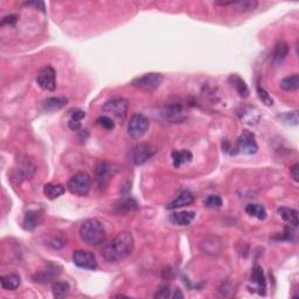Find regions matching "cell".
Instances as JSON below:
<instances>
[{"label": "cell", "instance_id": "6da1fadb", "mask_svg": "<svg viewBox=\"0 0 299 299\" xmlns=\"http://www.w3.org/2000/svg\"><path fill=\"white\" fill-rule=\"evenodd\" d=\"M135 248V240L130 231H121L103 246L101 254L106 262H118L129 256Z\"/></svg>", "mask_w": 299, "mask_h": 299}, {"label": "cell", "instance_id": "7a4b0ae2", "mask_svg": "<svg viewBox=\"0 0 299 299\" xmlns=\"http://www.w3.org/2000/svg\"><path fill=\"white\" fill-rule=\"evenodd\" d=\"M80 237L86 245L98 246L106 239V228L97 219L86 220L80 227Z\"/></svg>", "mask_w": 299, "mask_h": 299}, {"label": "cell", "instance_id": "3957f363", "mask_svg": "<svg viewBox=\"0 0 299 299\" xmlns=\"http://www.w3.org/2000/svg\"><path fill=\"white\" fill-rule=\"evenodd\" d=\"M67 187H68L69 192L75 195L86 196L88 195L90 188H91V179H90L88 173L78 172L71 176Z\"/></svg>", "mask_w": 299, "mask_h": 299}, {"label": "cell", "instance_id": "277c9868", "mask_svg": "<svg viewBox=\"0 0 299 299\" xmlns=\"http://www.w3.org/2000/svg\"><path fill=\"white\" fill-rule=\"evenodd\" d=\"M162 82H164V75L159 74V72H149V74L136 77L132 81V86L138 89L145 90V91H155L161 86Z\"/></svg>", "mask_w": 299, "mask_h": 299}, {"label": "cell", "instance_id": "5b68a950", "mask_svg": "<svg viewBox=\"0 0 299 299\" xmlns=\"http://www.w3.org/2000/svg\"><path fill=\"white\" fill-rule=\"evenodd\" d=\"M129 110V102L123 97H114L111 100L106 101L103 106V111L106 115L114 116L118 120H125Z\"/></svg>", "mask_w": 299, "mask_h": 299}, {"label": "cell", "instance_id": "8992f818", "mask_svg": "<svg viewBox=\"0 0 299 299\" xmlns=\"http://www.w3.org/2000/svg\"><path fill=\"white\" fill-rule=\"evenodd\" d=\"M36 166L34 161L28 157H22L17 161V166L13 170V179L17 180V182H22L25 180L31 179L33 174L35 173Z\"/></svg>", "mask_w": 299, "mask_h": 299}, {"label": "cell", "instance_id": "52a82bcc", "mask_svg": "<svg viewBox=\"0 0 299 299\" xmlns=\"http://www.w3.org/2000/svg\"><path fill=\"white\" fill-rule=\"evenodd\" d=\"M117 172V167L114 164L103 161L100 162L95 168V179L100 190H106L108 187L110 180Z\"/></svg>", "mask_w": 299, "mask_h": 299}, {"label": "cell", "instance_id": "ba28073f", "mask_svg": "<svg viewBox=\"0 0 299 299\" xmlns=\"http://www.w3.org/2000/svg\"><path fill=\"white\" fill-rule=\"evenodd\" d=\"M150 126V121L146 116L141 114H136L131 117L127 125V133L132 139H141L144 137Z\"/></svg>", "mask_w": 299, "mask_h": 299}, {"label": "cell", "instance_id": "9c48e42d", "mask_svg": "<svg viewBox=\"0 0 299 299\" xmlns=\"http://www.w3.org/2000/svg\"><path fill=\"white\" fill-rule=\"evenodd\" d=\"M157 153V147L150 143H139L132 147L131 160L135 165H144Z\"/></svg>", "mask_w": 299, "mask_h": 299}, {"label": "cell", "instance_id": "30bf717a", "mask_svg": "<svg viewBox=\"0 0 299 299\" xmlns=\"http://www.w3.org/2000/svg\"><path fill=\"white\" fill-rule=\"evenodd\" d=\"M162 114H164L166 121L171 122V123H182V122L187 120V112H186L185 104L180 102V101L166 104Z\"/></svg>", "mask_w": 299, "mask_h": 299}, {"label": "cell", "instance_id": "8fae6325", "mask_svg": "<svg viewBox=\"0 0 299 299\" xmlns=\"http://www.w3.org/2000/svg\"><path fill=\"white\" fill-rule=\"evenodd\" d=\"M36 81L41 89L53 91L56 88V71L52 66L42 67L37 72Z\"/></svg>", "mask_w": 299, "mask_h": 299}, {"label": "cell", "instance_id": "7c38bea8", "mask_svg": "<svg viewBox=\"0 0 299 299\" xmlns=\"http://www.w3.org/2000/svg\"><path fill=\"white\" fill-rule=\"evenodd\" d=\"M236 149L239 152L243 153V155H255L258 150V145L256 143L254 133L249 132L248 130H245L242 135L237 138Z\"/></svg>", "mask_w": 299, "mask_h": 299}, {"label": "cell", "instance_id": "4fadbf2b", "mask_svg": "<svg viewBox=\"0 0 299 299\" xmlns=\"http://www.w3.org/2000/svg\"><path fill=\"white\" fill-rule=\"evenodd\" d=\"M72 262L81 269L95 270L97 268V261L92 252L87 250H75L72 254Z\"/></svg>", "mask_w": 299, "mask_h": 299}, {"label": "cell", "instance_id": "5bb4252c", "mask_svg": "<svg viewBox=\"0 0 299 299\" xmlns=\"http://www.w3.org/2000/svg\"><path fill=\"white\" fill-rule=\"evenodd\" d=\"M61 274V268L57 264L48 263L45 268L37 271L33 276V280L36 283H51Z\"/></svg>", "mask_w": 299, "mask_h": 299}, {"label": "cell", "instance_id": "9a60e30c", "mask_svg": "<svg viewBox=\"0 0 299 299\" xmlns=\"http://www.w3.org/2000/svg\"><path fill=\"white\" fill-rule=\"evenodd\" d=\"M216 5L221 6H230L237 12H251L255 11L258 6L256 0H240V1H229V2H216Z\"/></svg>", "mask_w": 299, "mask_h": 299}, {"label": "cell", "instance_id": "2e32d148", "mask_svg": "<svg viewBox=\"0 0 299 299\" xmlns=\"http://www.w3.org/2000/svg\"><path fill=\"white\" fill-rule=\"evenodd\" d=\"M194 202V195L191 193L190 191H182L173 201H171L170 204L166 206L167 210L173 211L178 210V208L186 207V206H191Z\"/></svg>", "mask_w": 299, "mask_h": 299}, {"label": "cell", "instance_id": "e0dca14e", "mask_svg": "<svg viewBox=\"0 0 299 299\" xmlns=\"http://www.w3.org/2000/svg\"><path fill=\"white\" fill-rule=\"evenodd\" d=\"M201 249L207 255H219L222 251V242L217 237H208L202 242Z\"/></svg>", "mask_w": 299, "mask_h": 299}, {"label": "cell", "instance_id": "ac0fdd59", "mask_svg": "<svg viewBox=\"0 0 299 299\" xmlns=\"http://www.w3.org/2000/svg\"><path fill=\"white\" fill-rule=\"evenodd\" d=\"M195 217L194 211H179V213H173L171 215L170 220L173 225L180 226V227H185V226L191 225L192 221Z\"/></svg>", "mask_w": 299, "mask_h": 299}, {"label": "cell", "instance_id": "d6986e66", "mask_svg": "<svg viewBox=\"0 0 299 299\" xmlns=\"http://www.w3.org/2000/svg\"><path fill=\"white\" fill-rule=\"evenodd\" d=\"M172 160H173V166L176 168L181 167L182 165L190 164L193 160V153L188 150H174L172 152Z\"/></svg>", "mask_w": 299, "mask_h": 299}, {"label": "cell", "instance_id": "ffe728a7", "mask_svg": "<svg viewBox=\"0 0 299 299\" xmlns=\"http://www.w3.org/2000/svg\"><path fill=\"white\" fill-rule=\"evenodd\" d=\"M68 100L66 97H49L42 102L43 111L53 112L56 110L62 109L63 106H67Z\"/></svg>", "mask_w": 299, "mask_h": 299}, {"label": "cell", "instance_id": "44dd1931", "mask_svg": "<svg viewBox=\"0 0 299 299\" xmlns=\"http://www.w3.org/2000/svg\"><path fill=\"white\" fill-rule=\"evenodd\" d=\"M229 83L233 86V88H235L236 90L237 94L240 95V97L242 98H246L249 96V88L248 86H246V83L245 82V80L243 78H241L239 75L233 74L230 75L228 78Z\"/></svg>", "mask_w": 299, "mask_h": 299}, {"label": "cell", "instance_id": "7402d4cb", "mask_svg": "<svg viewBox=\"0 0 299 299\" xmlns=\"http://www.w3.org/2000/svg\"><path fill=\"white\" fill-rule=\"evenodd\" d=\"M278 214H280L281 219L284 221L289 223L292 228H297L298 227V211L293 208L289 207H280L278 208Z\"/></svg>", "mask_w": 299, "mask_h": 299}, {"label": "cell", "instance_id": "603a6c76", "mask_svg": "<svg viewBox=\"0 0 299 299\" xmlns=\"http://www.w3.org/2000/svg\"><path fill=\"white\" fill-rule=\"evenodd\" d=\"M40 220H41V215H40L39 211H28L24 216L22 227H24L25 230H28V231L34 230V229H35L37 226H39Z\"/></svg>", "mask_w": 299, "mask_h": 299}, {"label": "cell", "instance_id": "cb8c5ba5", "mask_svg": "<svg viewBox=\"0 0 299 299\" xmlns=\"http://www.w3.org/2000/svg\"><path fill=\"white\" fill-rule=\"evenodd\" d=\"M251 281H254V283H256L260 295H264L266 289V281H265V277H264L263 269L261 268L260 265H255L254 268H252Z\"/></svg>", "mask_w": 299, "mask_h": 299}, {"label": "cell", "instance_id": "d4e9b609", "mask_svg": "<svg viewBox=\"0 0 299 299\" xmlns=\"http://www.w3.org/2000/svg\"><path fill=\"white\" fill-rule=\"evenodd\" d=\"M289 54V45L283 40H280L275 45L274 51H272V60L275 63H281L285 60V57Z\"/></svg>", "mask_w": 299, "mask_h": 299}, {"label": "cell", "instance_id": "484cf974", "mask_svg": "<svg viewBox=\"0 0 299 299\" xmlns=\"http://www.w3.org/2000/svg\"><path fill=\"white\" fill-rule=\"evenodd\" d=\"M66 192V187L61 184H53V182H49L46 184L43 187V193L45 195L48 197L49 200L57 199V197L63 195Z\"/></svg>", "mask_w": 299, "mask_h": 299}, {"label": "cell", "instance_id": "4316f807", "mask_svg": "<svg viewBox=\"0 0 299 299\" xmlns=\"http://www.w3.org/2000/svg\"><path fill=\"white\" fill-rule=\"evenodd\" d=\"M240 118L243 121V123L249 124V125H255L260 121V114L252 106H246L240 114Z\"/></svg>", "mask_w": 299, "mask_h": 299}, {"label": "cell", "instance_id": "83f0119b", "mask_svg": "<svg viewBox=\"0 0 299 299\" xmlns=\"http://www.w3.org/2000/svg\"><path fill=\"white\" fill-rule=\"evenodd\" d=\"M0 283H1V286L4 287L5 290H17L20 286V283H21V280H20V276L17 274H10V275H5L1 276L0 278Z\"/></svg>", "mask_w": 299, "mask_h": 299}, {"label": "cell", "instance_id": "f1b7e54d", "mask_svg": "<svg viewBox=\"0 0 299 299\" xmlns=\"http://www.w3.org/2000/svg\"><path fill=\"white\" fill-rule=\"evenodd\" d=\"M116 211L118 213H129V211H133L138 208V204L132 199V197H125L122 199L117 202L115 206Z\"/></svg>", "mask_w": 299, "mask_h": 299}, {"label": "cell", "instance_id": "f546056e", "mask_svg": "<svg viewBox=\"0 0 299 299\" xmlns=\"http://www.w3.org/2000/svg\"><path fill=\"white\" fill-rule=\"evenodd\" d=\"M281 88L285 91H296L299 88V76L297 74L290 75L281 81Z\"/></svg>", "mask_w": 299, "mask_h": 299}, {"label": "cell", "instance_id": "4dcf8cb0", "mask_svg": "<svg viewBox=\"0 0 299 299\" xmlns=\"http://www.w3.org/2000/svg\"><path fill=\"white\" fill-rule=\"evenodd\" d=\"M69 290H70V286H69V284L66 283V281H53V284H52V291H53L55 298L66 297V296H68Z\"/></svg>", "mask_w": 299, "mask_h": 299}, {"label": "cell", "instance_id": "1f68e13d", "mask_svg": "<svg viewBox=\"0 0 299 299\" xmlns=\"http://www.w3.org/2000/svg\"><path fill=\"white\" fill-rule=\"evenodd\" d=\"M246 213L258 220H264L266 217V211L263 206L257 204H249L246 207Z\"/></svg>", "mask_w": 299, "mask_h": 299}, {"label": "cell", "instance_id": "d6a6232c", "mask_svg": "<svg viewBox=\"0 0 299 299\" xmlns=\"http://www.w3.org/2000/svg\"><path fill=\"white\" fill-rule=\"evenodd\" d=\"M67 245V239L62 234L54 235L51 240L48 241V246L53 249H61Z\"/></svg>", "mask_w": 299, "mask_h": 299}, {"label": "cell", "instance_id": "836d02e7", "mask_svg": "<svg viewBox=\"0 0 299 299\" xmlns=\"http://www.w3.org/2000/svg\"><path fill=\"white\" fill-rule=\"evenodd\" d=\"M205 206L207 208H220L222 206V199L216 194H211L206 197Z\"/></svg>", "mask_w": 299, "mask_h": 299}, {"label": "cell", "instance_id": "e575fe53", "mask_svg": "<svg viewBox=\"0 0 299 299\" xmlns=\"http://www.w3.org/2000/svg\"><path fill=\"white\" fill-rule=\"evenodd\" d=\"M97 124L100 126H102L103 129L106 130H114L115 129V122L112 121V118L110 116H101V117L97 118Z\"/></svg>", "mask_w": 299, "mask_h": 299}, {"label": "cell", "instance_id": "d590c367", "mask_svg": "<svg viewBox=\"0 0 299 299\" xmlns=\"http://www.w3.org/2000/svg\"><path fill=\"white\" fill-rule=\"evenodd\" d=\"M257 94L260 100L262 101L265 106H272V104H274V100H272L271 96H270L269 92L264 88H262L261 86H257Z\"/></svg>", "mask_w": 299, "mask_h": 299}, {"label": "cell", "instance_id": "8d00e7d4", "mask_svg": "<svg viewBox=\"0 0 299 299\" xmlns=\"http://www.w3.org/2000/svg\"><path fill=\"white\" fill-rule=\"evenodd\" d=\"M171 296V290L170 285L167 284H164V285H160L157 290L155 298H168Z\"/></svg>", "mask_w": 299, "mask_h": 299}, {"label": "cell", "instance_id": "74e56055", "mask_svg": "<svg viewBox=\"0 0 299 299\" xmlns=\"http://www.w3.org/2000/svg\"><path fill=\"white\" fill-rule=\"evenodd\" d=\"M17 21H18V17L14 16V14H11V16H6V17H4V18H2L1 26L14 25Z\"/></svg>", "mask_w": 299, "mask_h": 299}, {"label": "cell", "instance_id": "f35d334b", "mask_svg": "<svg viewBox=\"0 0 299 299\" xmlns=\"http://www.w3.org/2000/svg\"><path fill=\"white\" fill-rule=\"evenodd\" d=\"M87 114L86 111H83V110H74V111L71 112V117L70 120H74V121H78L81 122L83 120L84 117H86Z\"/></svg>", "mask_w": 299, "mask_h": 299}, {"label": "cell", "instance_id": "ab89813d", "mask_svg": "<svg viewBox=\"0 0 299 299\" xmlns=\"http://www.w3.org/2000/svg\"><path fill=\"white\" fill-rule=\"evenodd\" d=\"M68 126H69V129L72 130V131H78V130H81V127H82V124H81V122H78V121L69 120Z\"/></svg>", "mask_w": 299, "mask_h": 299}, {"label": "cell", "instance_id": "60d3db41", "mask_svg": "<svg viewBox=\"0 0 299 299\" xmlns=\"http://www.w3.org/2000/svg\"><path fill=\"white\" fill-rule=\"evenodd\" d=\"M290 174H291L292 179L295 180L296 182L299 181V165L298 164L293 165V166L291 167V170H290Z\"/></svg>", "mask_w": 299, "mask_h": 299}, {"label": "cell", "instance_id": "b9f144b4", "mask_svg": "<svg viewBox=\"0 0 299 299\" xmlns=\"http://www.w3.org/2000/svg\"><path fill=\"white\" fill-rule=\"evenodd\" d=\"M26 5H34V6L41 8V11H45V4H43V2H36V1H33V2H26Z\"/></svg>", "mask_w": 299, "mask_h": 299}, {"label": "cell", "instance_id": "7bdbcfd3", "mask_svg": "<svg viewBox=\"0 0 299 299\" xmlns=\"http://www.w3.org/2000/svg\"><path fill=\"white\" fill-rule=\"evenodd\" d=\"M172 298H174V299H176V298H184V295H182L181 291H180L179 289H176V291H174V295L172 296Z\"/></svg>", "mask_w": 299, "mask_h": 299}]
</instances>
